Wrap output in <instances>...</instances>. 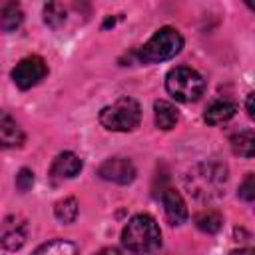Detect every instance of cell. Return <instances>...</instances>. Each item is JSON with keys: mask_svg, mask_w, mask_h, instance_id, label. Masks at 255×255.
<instances>
[{"mask_svg": "<svg viewBox=\"0 0 255 255\" xmlns=\"http://www.w3.org/2000/svg\"><path fill=\"white\" fill-rule=\"evenodd\" d=\"M24 20V12L16 2L0 4V32H14Z\"/></svg>", "mask_w": 255, "mask_h": 255, "instance_id": "13", "label": "cell"}, {"mask_svg": "<svg viewBox=\"0 0 255 255\" xmlns=\"http://www.w3.org/2000/svg\"><path fill=\"white\" fill-rule=\"evenodd\" d=\"M44 22L52 28H60L66 22V8L60 2H50L44 6Z\"/></svg>", "mask_w": 255, "mask_h": 255, "instance_id": "19", "label": "cell"}, {"mask_svg": "<svg viewBox=\"0 0 255 255\" xmlns=\"http://www.w3.org/2000/svg\"><path fill=\"white\" fill-rule=\"evenodd\" d=\"M231 147H233V151H235L237 155L251 159V157L255 155V135H253V131L247 129V131L235 133V135L231 137Z\"/></svg>", "mask_w": 255, "mask_h": 255, "instance_id": "16", "label": "cell"}, {"mask_svg": "<svg viewBox=\"0 0 255 255\" xmlns=\"http://www.w3.org/2000/svg\"><path fill=\"white\" fill-rule=\"evenodd\" d=\"M253 96H255V94H249V96H247V116H249V118H253V114H255V112H253Z\"/></svg>", "mask_w": 255, "mask_h": 255, "instance_id": "24", "label": "cell"}, {"mask_svg": "<svg viewBox=\"0 0 255 255\" xmlns=\"http://www.w3.org/2000/svg\"><path fill=\"white\" fill-rule=\"evenodd\" d=\"M98 175L106 181H112L118 185H128L135 179V167L126 157H110L98 167Z\"/></svg>", "mask_w": 255, "mask_h": 255, "instance_id": "7", "label": "cell"}, {"mask_svg": "<svg viewBox=\"0 0 255 255\" xmlns=\"http://www.w3.org/2000/svg\"><path fill=\"white\" fill-rule=\"evenodd\" d=\"M32 255H78V247L66 239H52L40 245Z\"/></svg>", "mask_w": 255, "mask_h": 255, "instance_id": "15", "label": "cell"}, {"mask_svg": "<svg viewBox=\"0 0 255 255\" xmlns=\"http://www.w3.org/2000/svg\"><path fill=\"white\" fill-rule=\"evenodd\" d=\"M161 205H163L165 217L171 225H181L187 219V205L175 189L167 187V189L161 191Z\"/></svg>", "mask_w": 255, "mask_h": 255, "instance_id": "9", "label": "cell"}, {"mask_svg": "<svg viewBox=\"0 0 255 255\" xmlns=\"http://www.w3.org/2000/svg\"><path fill=\"white\" fill-rule=\"evenodd\" d=\"M229 255H255V251H253L251 247H243V249H235V251H231Z\"/></svg>", "mask_w": 255, "mask_h": 255, "instance_id": "23", "label": "cell"}, {"mask_svg": "<svg viewBox=\"0 0 255 255\" xmlns=\"http://www.w3.org/2000/svg\"><path fill=\"white\" fill-rule=\"evenodd\" d=\"M48 74V68L40 56H28L16 64L12 70V80L20 90H30L32 86L40 84Z\"/></svg>", "mask_w": 255, "mask_h": 255, "instance_id": "6", "label": "cell"}, {"mask_svg": "<svg viewBox=\"0 0 255 255\" xmlns=\"http://www.w3.org/2000/svg\"><path fill=\"white\" fill-rule=\"evenodd\" d=\"M32 185H34V173H32L28 167H22V169L18 171V175H16V189L24 193V191H28Z\"/></svg>", "mask_w": 255, "mask_h": 255, "instance_id": "21", "label": "cell"}, {"mask_svg": "<svg viewBox=\"0 0 255 255\" xmlns=\"http://www.w3.org/2000/svg\"><path fill=\"white\" fill-rule=\"evenodd\" d=\"M141 122V108L133 98H120L100 110V124L110 131H131Z\"/></svg>", "mask_w": 255, "mask_h": 255, "instance_id": "4", "label": "cell"}, {"mask_svg": "<svg viewBox=\"0 0 255 255\" xmlns=\"http://www.w3.org/2000/svg\"><path fill=\"white\" fill-rule=\"evenodd\" d=\"M165 90L177 102L189 104V102L199 100V96L205 90V80L195 70H191L187 66H177V68H171L167 72V76H165Z\"/></svg>", "mask_w": 255, "mask_h": 255, "instance_id": "5", "label": "cell"}, {"mask_svg": "<svg viewBox=\"0 0 255 255\" xmlns=\"http://www.w3.org/2000/svg\"><path fill=\"white\" fill-rule=\"evenodd\" d=\"M181 48H183L181 34L171 26H163L143 44V48L137 50V58L143 64H159L171 60L175 54H179Z\"/></svg>", "mask_w": 255, "mask_h": 255, "instance_id": "3", "label": "cell"}, {"mask_svg": "<svg viewBox=\"0 0 255 255\" xmlns=\"http://www.w3.org/2000/svg\"><path fill=\"white\" fill-rule=\"evenodd\" d=\"M82 165L84 163L76 153L64 151L54 159V163L50 167V175L54 179H70V177H76L82 171Z\"/></svg>", "mask_w": 255, "mask_h": 255, "instance_id": "11", "label": "cell"}, {"mask_svg": "<svg viewBox=\"0 0 255 255\" xmlns=\"http://www.w3.org/2000/svg\"><path fill=\"white\" fill-rule=\"evenodd\" d=\"M0 243L8 251H16L26 243V225L14 217H8L2 223V233H0Z\"/></svg>", "mask_w": 255, "mask_h": 255, "instance_id": "10", "label": "cell"}, {"mask_svg": "<svg viewBox=\"0 0 255 255\" xmlns=\"http://www.w3.org/2000/svg\"><path fill=\"white\" fill-rule=\"evenodd\" d=\"M227 181V167L217 161L197 163L185 177V187L197 199H211L219 195Z\"/></svg>", "mask_w": 255, "mask_h": 255, "instance_id": "2", "label": "cell"}, {"mask_svg": "<svg viewBox=\"0 0 255 255\" xmlns=\"http://www.w3.org/2000/svg\"><path fill=\"white\" fill-rule=\"evenodd\" d=\"M239 197L245 199V201H253L255 199V175L253 173H247V177L239 185Z\"/></svg>", "mask_w": 255, "mask_h": 255, "instance_id": "20", "label": "cell"}, {"mask_svg": "<svg viewBox=\"0 0 255 255\" xmlns=\"http://www.w3.org/2000/svg\"><path fill=\"white\" fill-rule=\"evenodd\" d=\"M237 112V106L233 102H227V100H219V102H213L207 110H205V116L203 120L211 126H217V124H223L227 120H231Z\"/></svg>", "mask_w": 255, "mask_h": 255, "instance_id": "12", "label": "cell"}, {"mask_svg": "<svg viewBox=\"0 0 255 255\" xmlns=\"http://www.w3.org/2000/svg\"><path fill=\"white\" fill-rule=\"evenodd\" d=\"M122 243L131 253H149L157 249L161 245V231L157 221L147 213L133 215L122 231Z\"/></svg>", "mask_w": 255, "mask_h": 255, "instance_id": "1", "label": "cell"}, {"mask_svg": "<svg viewBox=\"0 0 255 255\" xmlns=\"http://www.w3.org/2000/svg\"><path fill=\"white\" fill-rule=\"evenodd\" d=\"M195 225L197 229H201L203 233H217L223 225V217L217 213V211H201L197 217H195Z\"/></svg>", "mask_w": 255, "mask_h": 255, "instance_id": "18", "label": "cell"}, {"mask_svg": "<svg viewBox=\"0 0 255 255\" xmlns=\"http://www.w3.org/2000/svg\"><path fill=\"white\" fill-rule=\"evenodd\" d=\"M24 143V131L20 124L8 114L0 110V149H14Z\"/></svg>", "mask_w": 255, "mask_h": 255, "instance_id": "8", "label": "cell"}, {"mask_svg": "<svg viewBox=\"0 0 255 255\" xmlns=\"http://www.w3.org/2000/svg\"><path fill=\"white\" fill-rule=\"evenodd\" d=\"M153 116H155V126L159 129H171L179 120L175 106L165 102V100H157L153 104Z\"/></svg>", "mask_w": 255, "mask_h": 255, "instance_id": "14", "label": "cell"}, {"mask_svg": "<svg viewBox=\"0 0 255 255\" xmlns=\"http://www.w3.org/2000/svg\"><path fill=\"white\" fill-rule=\"evenodd\" d=\"M96 255H122L116 247H104V249H100Z\"/></svg>", "mask_w": 255, "mask_h": 255, "instance_id": "22", "label": "cell"}, {"mask_svg": "<svg viewBox=\"0 0 255 255\" xmlns=\"http://www.w3.org/2000/svg\"><path fill=\"white\" fill-rule=\"evenodd\" d=\"M54 215L62 223H74L78 217V201L74 197H66V199L58 201L54 207Z\"/></svg>", "mask_w": 255, "mask_h": 255, "instance_id": "17", "label": "cell"}]
</instances>
